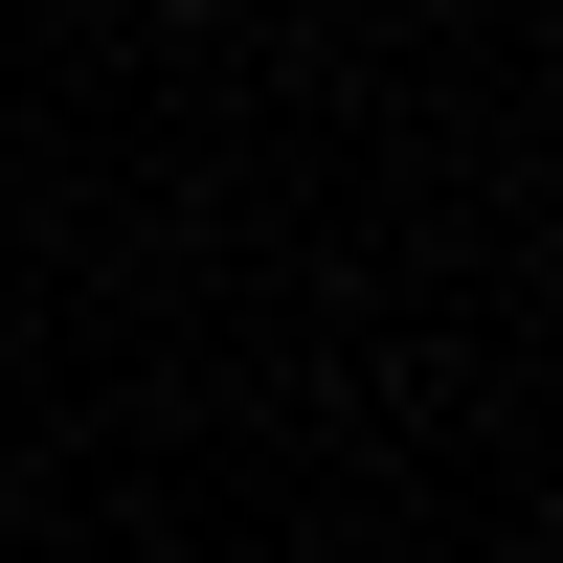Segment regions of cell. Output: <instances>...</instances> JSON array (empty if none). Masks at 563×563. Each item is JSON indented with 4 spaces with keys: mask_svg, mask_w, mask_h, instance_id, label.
I'll return each instance as SVG.
<instances>
[{
    "mask_svg": "<svg viewBox=\"0 0 563 563\" xmlns=\"http://www.w3.org/2000/svg\"><path fill=\"white\" fill-rule=\"evenodd\" d=\"M158 23H225V0H158Z\"/></svg>",
    "mask_w": 563,
    "mask_h": 563,
    "instance_id": "cell-1",
    "label": "cell"
}]
</instances>
